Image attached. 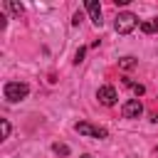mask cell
Segmentation results:
<instances>
[{
    "label": "cell",
    "instance_id": "5b68a950",
    "mask_svg": "<svg viewBox=\"0 0 158 158\" xmlns=\"http://www.w3.org/2000/svg\"><path fill=\"white\" fill-rule=\"evenodd\" d=\"M143 114V104L138 101V99H128L123 106H121V116L123 118H138Z\"/></svg>",
    "mask_w": 158,
    "mask_h": 158
},
{
    "label": "cell",
    "instance_id": "4fadbf2b",
    "mask_svg": "<svg viewBox=\"0 0 158 158\" xmlns=\"http://www.w3.org/2000/svg\"><path fill=\"white\" fill-rule=\"evenodd\" d=\"M0 128H2V138H7V136H10V121L2 118V121H0Z\"/></svg>",
    "mask_w": 158,
    "mask_h": 158
},
{
    "label": "cell",
    "instance_id": "30bf717a",
    "mask_svg": "<svg viewBox=\"0 0 158 158\" xmlns=\"http://www.w3.org/2000/svg\"><path fill=\"white\" fill-rule=\"evenodd\" d=\"M118 67L121 69H131V67H136V59L133 57H121L118 59Z\"/></svg>",
    "mask_w": 158,
    "mask_h": 158
},
{
    "label": "cell",
    "instance_id": "7c38bea8",
    "mask_svg": "<svg viewBox=\"0 0 158 158\" xmlns=\"http://www.w3.org/2000/svg\"><path fill=\"white\" fill-rule=\"evenodd\" d=\"M84 54H86V47H79V49L74 52V64H79V62H84Z\"/></svg>",
    "mask_w": 158,
    "mask_h": 158
},
{
    "label": "cell",
    "instance_id": "6da1fadb",
    "mask_svg": "<svg viewBox=\"0 0 158 158\" xmlns=\"http://www.w3.org/2000/svg\"><path fill=\"white\" fill-rule=\"evenodd\" d=\"M2 94H5V99H7L10 104H15V101H22V99L30 94V86H27L25 81H7V84L2 86Z\"/></svg>",
    "mask_w": 158,
    "mask_h": 158
},
{
    "label": "cell",
    "instance_id": "52a82bcc",
    "mask_svg": "<svg viewBox=\"0 0 158 158\" xmlns=\"http://www.w3.org/2000/svg\"><path fill=\"white\" fill-rule=\"evenodd\" d=\"M141 32H146V35H153V32H158V17H151V20H143L141 25Z\"/></svg>",
    "mask_w": 158,
    "mask_h": 158
},
{
    "label": "cell",
    "instance_id": "9a60e30c",
    "mask_svg": "<svg viewBox=\"0 0 158 158\" xmlns=\"http://www.w3.org/2000/svg\"><path fill=\"white\" fill-rule=\"evenodd\" d=\"M79 158H91V156H89V153H84V156H79Z\"/></svg>",
    "mask_w": 158,
    "mask_h": 158
},
{
    "label": "cell",
    "instance_id": "9c48e42d",
    "mask_svg": "<svg viewBox=\"0 0 158 158\" xmlns=\"http://www.w3.org/2000/svg\"><path fill=\"white\" fill-rule=\"evenodd\" d=\"M7 7H10V12H12V15H17V17L25 12V7H22L17 0H7Z\"/></svg>",
    "mask_w": 158,
    "mask_h": 158
},
{
    "label": "cell",
    "instance_id": "8992f818",
    "mask_svg": "<svg viewBox=\"0 0 158 158\" xmlns=\"http://www.w3.org/2000/svg\"><path fill=\"white\" fill-rule=\"evenodd\" d=\"M86 12H89V17H91V22H94L96 27H101V25H104V20H101V5H99V0H86Z\"/></svg>",
    "mask_w": 158,
    "mask_h": 158
},
{
    "label": "cell",
    "instance_id": "7a4b0ae2",
    "mask_svg": "<svg viewBox=\"0 0 158 158\" xmlns=\"http://www.w3.org/2000/svg\"><path fill=\"white\" fill-rule=\"evenodd\" d=\"M136 25H141V22H138V17L133 12H118L116 20H114V30L118 35H128L131 30H136Z\"/></svg>",
    "mask_w": 158,
    "mask_h": 158
},
{
    "label": "cell",
    "instance_id": "ba28073f",
    "mask_svg": "<svg viewBox=\"0 0 158 158\" xmlns=\"http://www.w3.org/2000/svg\"><path fill=\"white\" fill-rule=\"evenodd\" d=\"M123 84H126V86H128L136 96H141V94L146 91V86H143V84H138V81H133V79H123Z\"/></svg>",
    "mask_w": 158,
    "mask_h": 158
},
{
    "label": "cell",
    "instance_id": "277c9868",
    "mask_svg": "<svg viewBox=\"0 0 158 158\" xmlns=\"http://www.w3.org/2000/svg\"><path fill=\"white\" fill-rule=\"evenodd\" d=\"M96 99H99L104 106H114V104H116V99H118V94H116V89H114V86L104 84V86H99V89H96Z\"/></svg>",
    "mask_w": 158,
    "mask_h": 158
},
{
    "label": "cell",
    "instance_id": "5bb4252c",
    "mask_svg": "<svg viewBox=\"0 0 158 158\" xmlns=\"http://www.w3.org/2000/svg\"><path fill=\"white\" fill-rule=\"evenodd\" d=\"M81 22V12H74V20H72V25H79Z\"/></svg>",
    "mask_w": 158,
    "mask_h": 158
},
{
    "label": "cell",
    "instance_id": "3957f363",
    "mask_svg": "<svg viewBox=\"0 0 158 158\" xmlns=\"http://www.w3.org/2000/svg\"><path fill=\"white\" fill-rule=\"evenodd\" d=\"M74 131H77L79 136H89V138H106V136H109V131H106L104 126H94V123H89V121L74 123Z\"/></svg>",
    "mask_w": 158,
    "mask_h": 158
},
{
    "label": "cell",
    "instance_id": "8fae6325",
    "mask_svg": "<svg viewBox=\"0 0 158 158\" xmlns=\"http://www.w3.org/2000/svg\"><path fill=\"white\" fill-rule=\"evenodd\" d=\"M52 151H54L57 156H69V146H67V143H54Z\"/></svg>",
    "mask_w": 158,
    "mask_h": 158
}]
</instances>
